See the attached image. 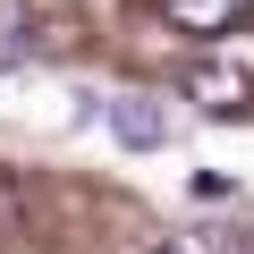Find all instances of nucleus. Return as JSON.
<instances>
[{"label":"nucleus","mask_w":254,"mask_h":254,"mask_svg":"<svg viewBox=\"0 0 254 254\" xmlns=\"http://www.w3.org/2000/svg\"><path fill=\"white\" fill-rule=\"evenodd\" d=\"M17 212H26V195H17V178L0 170V229H17Z\"/></svg>","instance_id":"5"},{"label":"nucleus","mask_w":254,"mask_h":254,"mask_svg":"<svg viewBox=\"0 0 254 254\" xmlns=\"http://www.w3.org/2000/svg\"><path fill=\"white\" fill-rule=\"evenodd\" d=\"M220 254H254V229H229V237H220Z\"/></svg>","instance_id":"6"},{"label":"nucleus","mask_w":254,"mask_h":254,"mask_svg":"<svg viewBox=\"0 0 254 254\" xmlns=\"http://www.w3.org/2000/svg\"><path fill=\"white\" fill-rule=\"evenodd\" d=\"M110 136L127 153H161L170 144V102L161 93H110Z\"/></svg>","instance_id":"1"},{"label":"nucleus","mask_w":254,"mask_h":254,"mask_svg":"<svg viewBox=\"0 0 254 254\" xmlns=\"http://www.w3.org/2000/svg\"><path fill=\"white\" fill-rule=\"evenodd\" d=\"M254 9V0H170V26H187V34H220V26H237Z\"/></svg>","instance_id":"3"},{"label":"nucleus","mask_w":254,"mask_h":254,"mask_svg":"<svg viewBox=\"0 0 254 254\" xmlns=\"http://www.w3.org/2000/svg\"><path fill=\"white\" fill-rule=\"evenodd\" d=\"M178 93H187L195 110L229 119V110H246V68H229V60H195V68H178Z\"/></svg>","instance_id":"2"},{"label":"nucleus","mask_w":254,"mask_h":254,"mask_svg":"<svg viewBox=\"0 0 254 254\" xmlns=\"http://www.w3.org/2000/svg\"><path fill=\"white\" fill-rule=\"evenodd\" d=\"M34 51V0H0V68H17Z\"/></svg>","instance_id":"4"}]
</instances>
